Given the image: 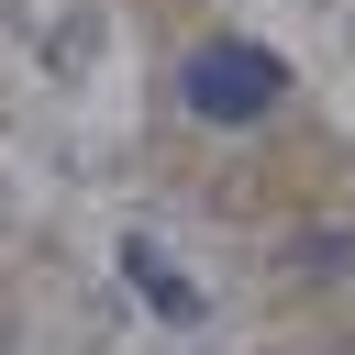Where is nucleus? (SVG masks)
Instances as JSON below:
<instances>
[{"instance_id":"obj_1","label":"nucleus","mask_w":355,"mask_h":355,"mask_svg":"<svg viewBox=\"0 0 355 355\" xmlns=\"http://www.w3.org/2000/svg\"><path fill=\"white\" fill-rule=\"evenodd\" d=\"M178 100L200 111V122H266L277 111V55H255V44H200L189 67H178Z\"/></svg>"},{"instance_id":"obj_2","label":"nucleus","mask_w":355,"mask_h":355,"mask_svg":"<svg viewBox=\"0 0 355 355\" xmlns=\"http://www.w3.org/2000/svg\"><path fill=\"white\" fill-rule=\"evenodd\" d=\"M122 266H133V288H144V300H155L166 322H189V311H200V288H189V277H178V266H166L155 244H122Z\"/></svg>"}]
</instances>
